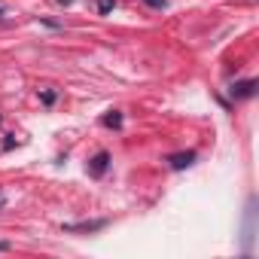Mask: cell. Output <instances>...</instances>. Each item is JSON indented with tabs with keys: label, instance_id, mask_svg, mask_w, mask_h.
Returning a JSON list of instances; mask_svg holds the SVG:
<instances>
[{
	"label": "cell",
	"instance_id": "obj_1",
	"mask_svg": "<svg viewBox=\"0 0 259 259\" xmlns=\"http://www.w3.org/2000/svg\"><path fill=\"white\" fill-rule=\"evenodd\" d=\"M101 229H107V220H89V223H64L61 226V232H79V235H92V232H101Z\"/></svg>",
	"mask_w": 259,
	"mask_h": 259
},
{
	"label": "cell",
	"instance_id": "obj_2",
	"mask_svg": "<svg viewBox=\"0 0 259 259\" xmlns=\"http://www.w3.org/2000/svg\"><path fill=\"white\" fill-rule=\"evenodd\" d=\"M168 165H171L174 171H183V168L195 165V153H192V150H186V153H174V156H168Z\"/></svg>",
	"mask_w": 259,
	"mask_h": 259
},
{
	"label": "cell",
	"instance_id": "obj_3",
	"mask_svg": "<svg viewBox=\"0 0 259 259\" xmlns=\"http://www.w3.org/2000/svg\"><path fill=\"white\" fill-rule=\"evenodd\" d=\"M107 168H110V153H107V150H101V153L89 162V174H92V177H101Z\"/></svg>",
	"mask_w": 259,
	"mask_h": 259
},
{
	"label": "cell",
	"instance_id": "obj_4",
	"mask_svg": "<svg viewBox=\"0 0 259 259\" xmlns=\"http://www.w3.org/2000/svg\"><path fill=\"white\" fill-rule=\"evenodd\" d=\"M256 92V79H241L232 85V98H253Z\"/></svg>",
	"mask_w": 259,
	"mask_h": 259
},
{
	"label": "cell",
	"instance_id": "obj_5",
	"mask_svg": "<svg viewBox=\"0 0 259 259\" xmlns=\"http://www.w3.org/2000/svg\"><path fill=\"white\" fill-rule=\"evenodd\" d=\"M101 122H104L107 128H122V113H119V110H110Z\"/></svg>",
	"mask_w": 259,
	"mask_h": 259
},
{
	"label": "cell",
	"instance_id": "obj_6",
	"mask_svg": "<svg viewBox=\"0 0 259 259\" xmlns=\"http://www.w3.org/2000/svg\"><path fill=\"white\" fill-rule=\"evenodd\" d=\"M95 7H98V13H101V16H107V13H113V7H116V0H98Z\"/></svg>",
	"mask_w": 259,
	"mask_h": 259
},
{
	"label": "cell",
	"instance_id": "obj_7",
	"mask_svg": "<svg viewBox=\"0 0 259 259\" xmlns=\"http://www.w3.org/2000/svg\"><path fill=\"white\" fill-rule=\"evenodd\" d=\"M55 98H58V95H55V92H52V89H46V92H43V95H40V101H43V104H46V107H49V104H55Z\"/></svg>",
	"mask_w": 259,
	"mask_h": 259
},
{
	"label": "cell",
	"instance_id": "obj_8",
	"mask_svg": "<svg viewBox=\"0 0 259 259\" xmlns=\"http://www.w3.org/2000/svg\"><path fill=\"white\" fill-rule=\"evenodd\" d=\"M147 7H153V10H165L168 7V0H144Z\"/></svg>",
	"mask_w": 259,
	"mask_h": 259
},
{
	"label": "cell",
	"instance_id": "obj_9",
	"mask_svg": "<svg viewBox=\"0 0 259 259\" xmlns=\"http://www.w3.org/2000/svg\"><path fill=\"white\" fill-rule=\"evenodd\" d=\"M10 250V241H0V253H7Z\"/></svg>",
	"mask_w": 259,
	"mask_h": 259
},
{
	"label": "cell",
	"instance_id": "obj_10",
	"mask_svg": "<svg viewBox=\"0 0 259 259\" xmlns=\"http://www.w3.org/2000/svg\"><path fill=\"white\" fill-rule=\"evenodd\" d=\"M4 207H7V195H4V192H0V210H4Z\"/></svg>",
	"mask_w": 259,
	"mask_h": 259
},
{
	"label": "cell",
	"instance_id": "obj_11",
	"mask_svg": "<svg viewBox=\"0 0 259 259\" xmlns=\"http://www.w3.org/2000/svg\"><path fill=\"white\" fill-rule=\"evenodd\" d=\"M58 4H61V7H70V4H73V0H58Z\"/></svg>",
	"mask_w": 259,
	"mask_h": 259
},
{
	"label": "cell",
	"instance_id": "obj_12",
	"mask_svg": "<svg viewBox=\"0 0 259 259\" xmlns=\"http://www.w3.org/2000/svg\"><path fill=\"white\" fill-rule=\"evenodd\" d=\"M0 16H4V10H0Z\"/></svg>",
	"mask_w": 259,
	"mask_h": 259
}]
</instances>
